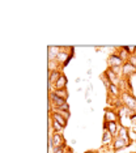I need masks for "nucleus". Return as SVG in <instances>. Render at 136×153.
<instances>
[{"label": "nucleus", "instance_id": "5701e85b", "mask_svg": "<svg viewBox=\"0 0 136 153\" xmlns=\"http://www.w3.org/2000/svg\"><path fill=\"white\" fill-rule=\"evenodd\" d=\"M86 153H93V152H86Z\"/></svg>", "mask_w": 136, "mask_h": 153}, {"label": "nucleus", "instance_id": "ddd939ff", "mask_svg": "<svg viewBox=\"0 0 136 153\" xmlns=\"http://www.w3.org/2000/svg\"><path fill=\"white\" fill-rule=\"evenodd\" d=\"M127 135H128V130H127V128H126L124 126H122L120 130H119V137L123 139V140H126L127 143H130V139H128Z\"/></svg>", "mask_w": 136, "mask_h": 153}, {"label": "nucleus", "instance_id": "aec40b11", "mask_svg": "<svg viewBox=\"0 0 136 153\" xmlns=\"http://www.w3.org/2000/svg\"><path fill=\"white\" fill-rule=\"evenodd\" d=\"M127 62H130V63L134 65V67H136V55L134 54V55H131L130 58H128V60Z\"/></svg>", "mask_w": 136, "mask_h": 153}, {"label": "nucleus", "instance_id": "a211bd4d", "mask_svg": "<svg viewBox=\"0 0 136 153\" xmlns=\"http://www.w3.org/2000/svg\"><path fill=\"white\" fill-rule=\"evenodd\" d=\"M52 127H54L55 132H60V131L63 130V127H62L60 124L58 123V122H55V120H52Z\"/></svg>", "mask_w": 136, "mask_h": 153}, {"label": "nucleus", "instance_id": "423d86ee", "mask_svg": "<svg viewBox=\"0 0 136 153\" xmlns=\"http://www.w3.org/2000/svg\"><path fill=\"white\" fill-rule=\"evenodd\" d=\"M52 120H55V122H58L60 126L64 128L65 126H67V118H65L64 115H63L62 113H59V111H55V113H52Z\"/></svg>", "mask_w": 136, "mask_h": 153}, {"label": "nucleus", "instance_id": "7ed1b4c3", "mask_svg": "<svg viewBox=\"0 0 136 153\" xmlns=\"http://www.w3.org/2000/svg\"><path fill=\"white\" fill-rule=\"evenodd\" d=\"M126 62L122 59L118 54H111L109 56V64L110 67H122Z\"/></svg>", "mask_w": 136, "mask_h": 153}, {"label": "nucleus", "instance_id": "f3484780", "mask_svg": "<svg viewBox=\"0 0 136 153\" xmlns=\"http://www.w3.org/2000/svg\"><path fill=\"white\" fill-rule=\"evenodd\" d=\"M122 67H123V65H122ZM122 67H110V69H111V71H113L117 76H120L122 74H123V68H122Z\"/></svg>", "mask_w": 136, "mask_h": 153}, {"label": "nucleus", "instance_id": "6ab92c4d", "mask_svg": "<svg viewBox=\"0 0 136 153\" xmlns=\"http://www.w3.org/2000/svg\"><path fill=\"white\" fill-rule=\"evenodd\" d=\"M65 145H63V147H56L54 148V151H52V153H64L65 152Z\"/></svg>", "mask_w": 136, "mask_h": 153}, {"label": "nucleus", "instance_id": "f03ea898", "mask_svg": "<svg viewBox=\"0 0 136 153\" xmlns=\"http://www.w3.org/2000/svg\"><path fill=\"white\" fill-rule=\"evenodd\" d=\"M50 102L54 105L55 107H62V106H64V105H67V100H64V98H62V97H59L55 92H51L50 93Z\"/></svg>", "mask_w": 136, "mask_h": 153}, {"label": "nucleus", "instance_id": "1a4fd4ad", "mask_svg": "<svg viewBox=\"0 0 136 153\" xmlns=\"http://www.w3.org/2000/svg\"><path fill=\"white\" fill-rule=\"evenodd\" d=\"M128 145V143L123 140V139H120L119 136H118L117 139L114 140V144H113V148H114V151H119V149H123L126 148Z\"/></svg>", "mask_w": 136, "mask_h": 153}, {"label": "nucleus", "instance_id": "412c9836", "mask_svg": "<svg viewBox=\"0 0 136 153\" xmlns=\"http://www.w3.org/2000/svg\"><path fill=\"white\" fill-rule=\"evenodd\" d=\"M64 153H73V151H72L71 148H68V149H65V152H64Z\"/></svg>", "mask_w": 136, "mask_h": 153}, {"label": "nucleus", "instance_id": "6e6552de", "mask_svg": "<svg viewBox=\"0 0 136 153\" xmlns=\"http://www.w3.org/2000/svg\"><path fill=\"white\" fill-rule=\"evenodd\" d=\"M55 89L56 90H62V89H67V77H65L64 74H62L60 79L58 80L56 82H55Z\"/></svg>", "mask_w": 136, "mask_h": 153}, {"label": "nucleus", "instance_id": "0eeeda50", "mask_svg": "<svg viewBox=\"0 0 136 153\" xmlns=\"http://www.w3.org/2000/svg\"><path fill=\"white\" fill-rule=\"evenodd\" d=\"M62 76V72L59 69H54V71H50L48 72V81H50V86L55 85V82L60 79Z\"/></svg>", "mask_w": 136, "mask_h": 153}, {"label": "nucleus", "instance_id": "39448f33", "mask_svg": "<svg viewBox=\"0 0 136 153\" xmlns=\"http://www.w3.org/2000/svg\"><path fill=\"white\" fill-rule=\"evenodd\" d=\"M62 48L59 46H48L47 47V54H48V60L50 62H54L56 60L59 53H60Z\"/></svg>", "mask_w": 136, "mask_h": 153}, {"label": "nucleus", "instance_id": "dca6fc26", "mask_svg": "<svg viewBox=\"0 0 136 153\" xmlns=\"http://www.w3.org/2000/svg\"><path fill=\"white\" fill-rule=\"evenodd\" d=\"M56 94L59 97H62V98H64V100H67V97H68V92H67V89H62V90H56Z\"/></svg>", "mask_w": 136, "mask_h": 153}, {"label": "nucleus", "instance_id": "f8f14e48", "mask_svg": "<svg viewBox=\"0 0 136 153\" xmlns=\"http://www.w3.org/2000/svg\"><path fill=\"white\" fill-rule=\"evenodd\" d=\"M109 122H117V115H115L114 111H105V123H109Z\"/></svg>", "mask_w": 136, "mask_h": 153}, {"label": "nucleus", "instance_id": "4be33fe9", "mask_svg": "<svg viewBox=\"0 0 136 153\" xmlns=\"http://www.w3.org/2000/svg\"><path fill=\"white\" fill-rule=\"evenodd\" d=\"M86 74H88V76H92V69H88V72H86Z\"/></svg>", "mask_w": 136, "mask_h": 153}, {"label": "nucleus", "instance_id": "20e7f679", "mask_svg": "<svg viewBox=\"0 0 136 153\" xmlns=\"http://www.w3.org/2000/svg\"><path fill=\"white\" fill-rule=\"evenodd\" d=\"M51 139H52V145H54V148L65 145V139L63 137V135H60L59 132H54V134L51 135Z\"/></svg>", "mask_w": 136, "mask_h": 153}, {"label": "nucleus", "instance_id": "9b49d317", "mask_svg": "<svg viewBox=\"0 0 136 153\" xmlns=\"http://www.w3.org/2000/svg\"><path fill=\"white\" fill-rule=\"evenodd\" d=\"M103 128L105 130H107L114 136V135L117 134V131H118V124H117V122H109V123H105Z\"/></svg>", "mask_w": 136, "mask_h": 153}, {"label": "nucleus", "instance_id": "4468645a", "mask_svg": "<svg viewBox=\"0 0 136 153\" xmlns=\"http://www.w3.org/2000/svg\"><path fill=\"white\" fill-rule=\"evenodd\" d=\"M111 137H113V135L110 134L107 130L103 131V137H102V143H109L111 140Z\"/></svg>", "mask_w": 136, "mask_h": 153}, {"label": "nucleus", "instance_id": "2eb2a0df", "mask_svg": "<svg viewBox=\"0 0 136 153\" xmlns=\"http://www.w3.org/2000/svg\"><path fill=\"white\" fill-rule=\"evenodd\" d=\"M109 90L111 92V94H113V96H118V94H119V90H118V86H117V85H114V84H111V82H110Z\"/></svg>", "mask_w": 136, "mask_h": 153}, {"label": "nucleus", "instance_id": "f257e3e1", "mask_svg": "<svg viewBox=\"0 0 136 153\" xmlns=\"http://www.w3.org/2000/svg\"><path fill=\"white\" fill-rule=\"evenodd\" d=\"M122 101H123L124 106L128 107L131 111L132 110H136V98H135L134 96H131L130 93H127V92L122 93Z\"/></svg>", "mask_w": 136, "mask_h": 153}, {"label": "nucleus", "instance_id": "9d476101", "mask_svg": "<svg viewBox=\"0 0 136 153\" xmlns=\"http://www.w3.org/2000/svg\"><path fill=\"white\" fill-rule=\"evenodd\" d=\"M122 68H123V74L126 76H131V75H134L135 72H136V67H134V65H132L130 62H126Z\"/></svg>", "mask_w": 136, "mask_h": 153}]
</instances>
